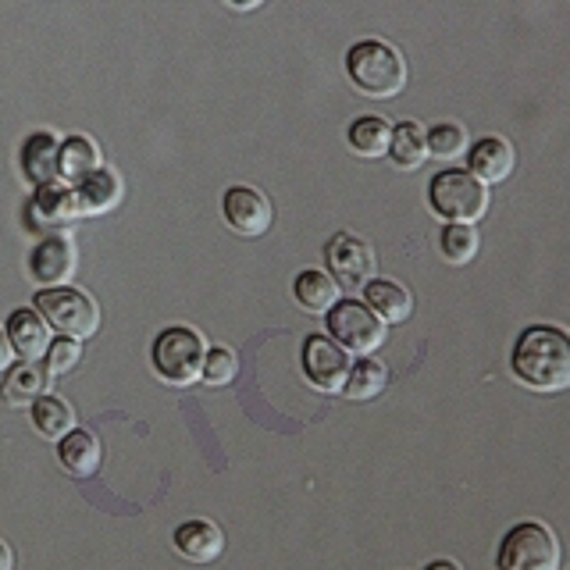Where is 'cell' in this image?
Here are the masks:
<instances>
[{"label": "cell", "instance_id": "obj_32", "mask_svg": "<svg viewBox=\"0 0 570 570\" xmlns=\"http://www.w3.org/2000/svg\"><path fill=\"white\" fill-rule=\"evenodd\" d=\"M0 570H14V552L8 542H0Z\"/></svg>", "mask_w": 570, "mask_h": 570}, {"label": "cell", "instance_id": "obj_16", "mask_svg": "<svg viewBox=\"0 0 570 570\" xmlns=\"http://www.w3.org/2000/svg\"><path fill=\"white\" fill-rule=\"evenodd\" d=\"M58 150H61V139L53 132H32L22 142V171L32 186H47V183H58Z\"/></svg>", "mask_w": 570, "mask_h": 570}, {"label": "cell", "instance_id": "obj_22", "mask_svg": "<svg viewBox=\"0 0 570 570\" xmlns=\"http://www.w3.org/2000/svg\"><path fill=\"white\" fill-rule=\"evenodd\" d=\"M121 200V178L111 168H97L94 175H86L76 186V204L79 214H104L118 207Z\"/></svg>", "mask_w": 570, "mask_h": 570}, {"label": "cell", "instance_id": "obj_29", "mask_svg": "<svg viewBox=\"0 0 570 570\" xmlns=\"http://www.w3.org/2000/svg\"><path fill=\"white\" fill-rule=\"evenodd\" d=\"M79 361H82V338H71V335L50 338V346H47V374L61 379V374L76 371Z\"/></svg>", "mask_w": 570, "mask_h": 570}, {"label": "cell", "instance_id": "obj_15", "mask_svg": "<svg viewBox=\"0 0 570 570\" xmlns=\"http://www.w3.org/2000/svg\"><path fill=\"white\" fill-rule=\"evenodd\" d=\"M58 463L71 478H94L104 463V445L94 432H86V428H71L58 442Z\"/></svg>", "mask_w": 570, "mask_h": 570}, {"label": "cell", "instance_id": "obj_8", "mask_svg": "<svg viewBox=\"0 0 570 570\" xmlns=\"http://www.w3.org/2000/svg\"><path fill=\"white\" fill-rule=\"evenodd\" d=\"M325 264L335 285H343V289H364L374 278L379 257H374V246L367 239L353 236V232H335L325 243Z\"/></svg>", "mask_w": 570, "mask_h": 570}, {"label": "cell", "instance_id": "obj_31", "mask_svg": "<svg viewBox=\"0 0 570 570\" xmlns=\"http://www.w3.org/2000/svg\"><path fill=\"white\" fill-rule=\"evenodd\" d=\"M11 356H14V350H11V343H8V332L0 328V374H4V371L11 367Z\"/></svg>", "mask_w": 570, "mask_h": 570}, {"label": "cell", "instance_id": "obj_25", "mask_svg": "<svg viewBox=\"0 0 570 570\" xmlns=\"http://www.w3.org/2000/svg\"><path fill=\"white\" fill-rule=\"evenodd\" d=\"M392 139V125L382 115H361L346 132V142L356 157H385Z\"/></svg>", "mask_w": 570, "mask_h": 570}, {"label": "cell", "instance_id": "obj_21", "mask_svg": "<svg viewBox=\"0 0 570 570\" xmlns=\"http://www.w3.org/2000/svg\"><path fill=\"white\" fill-rule=\"evenodd\" d=\"M32 218L43 222L50 228L68 225L71 218H79V204H76V189H68L61 183H47V186H36L32 196Z\"/></svg>", "mask_w": 570, "mask_h": 570}, {"label": "cell", "instance_id": "obj_9", "mask_svg": "<svg viewBox=\"0 0 570 570\" xmlns=\"http://www.w3.org/2000/svg\"><path fill=\"white\" fill-rule=\"evenodd\" d=\"M303 379H307L317 392H343L350 379V350H343L328 335H307L303 338Z\"/></svg>", "mask_w": 570, "mask_h": 570}, {"label": "cell", "instance_id": "obj_19", "mask_svg": "<svg viewBox=\"0 0 570 570\" xmlns=\"http://www.w3.org/2000/svg\"><path fill=\"white\" fill-rule=\"evenodd\" d=\"M97 168H104L100 160V147L89 136L76 132L61 139V150H58V178H65V183L79 186L86 175H94Z\"/></svg>", "mask_w": 570, "mask_h": 570}, {"label": "cell", "instance_id": "obj_14", "mask_svg": "<svg viewBox=\"0 0 570 570\" xmlns=\"http://www.w3.org/2000/svg\"><path fill=\"white\" fill-rule=\"evenodd\" d=\"M513 165H517V154L510 147V139H503V136H481L468 154V171L474 178H481L485 186L510 178Z\"/></svg>", "mask_w": 570, "mask_h": 570}, {"label": "cell", "instance_id": "obj_27", "mask_svg": "<svg viewBox=\"0 0 570 570\" xmlns=\"http://www.w3.org/2000/svg\"><path fill=\"white\" fill-rule=\"evenodd\" d=\"M478 246H481V236L474 225L445 222V228L439 232V249L450 264H471L478 257Z\"/></svg>", "mask_w": 570, "mask_h": 570}, {"label": "cell", "instance_id": "obj_28", "mask_svg": "<svg viewBox=\"0 0 570 570\" xmlns=\"http://www.w3.org/2000/svg\"><path fill=\"white\" fill-rule=\"evenodd\" d=\"M463 150H468V129L456 121H439L428 129V157L439 160H456Z\"/></svg>", "mask_w": 570, "mask_h": 570}, {"label": "cell", "instance_id": "obj_7", "mask_svg": "<svg viewBox=\"0 0 570 570\" xmlns=\"http://www.w3.org/2000/svg\"><path fill=\"white\" fill-rule=\"evenodd\" d=\"M325 321H328V335L350 353L367 356L371 350H379L385 343V321L361 299H338L325 314Z\"/></svg>", "mask_w": 570, "mask_h": 570}, {"label": "cell", "instance_id": "obj_4", "mask_svg": "<svg viewBox=\"0 0 570 570\" xmlns=\"http://www.w3.org/2000/svg\"><path fill=\"white\" fill-rule=\"evenodd\" d=\"M560 539L542 521L513 524L495 549V570H560Z\"/></svg>", "mask_w": 570, "mask_h": 570}, {"label": "cell", "instance_id": "obj_30", "mask_svg": "<svg viewBox=\"0 0 570 570\" xmlns=\"http://www.w3.org/2000/svg\"><path fill=\"white\" fill-rule=\"evenodd\" d=\"M236 379V353L225 350V346H214L204 356V371H200V382H207L210 389H222Z\"/></svg>", "mask_w": 570, "mask_h": 570}, {"label": "cell", "instance_id": "obj_23", "mask_svg": "<svg viewBox=\"0 0 570 570\" xmlns=\"http://www.w3.org/2000/svg\"><path fill=\"white\" fill-rule=\"evenodd\" d=\"M389 157L392 165L403 171H414L428 160V129L421 121H400L392 125V139H389Z\"/></svg>", "mask_w": 570, "mask_h": 570}, {"label": "cell", "instance_id": "obj_2", "mask_svg": "<svg viewBox=\"0 0 570 570\" xmlns=\"http://www.w3.org/2000/svg\"><path fill=\"white\" fill-rule=\"evenodd\" d=\"M346 76L356 94L389 100L406 86V58L385 40H361L346 50Z\"/></svg>", "mask_w": 570, "mask_h": 570}, {"label": "cell", "instance_id": "obj_12", "mask_svg": "<svg viewBox=\"0 0 570 570\" xmlns=\"http://www.w3.org/2000/svg\"><path fill=\"white\" fill-rule=\"evenodd\" d=\"M8 343L22 361H40L50 346V325L36 307H18L8 314Z\"/></svg>", "mask_w": 570, "mask_h": 570}, {"label": "cell", "instance_id": "obj_20", "mask_svg": "<svg viewBox=\"0 0 570 570\" xmlns=\"http://www.w3.org/2000/svg\"><path fill=\"white\" fill-rule=\"evenodd\" d=\"M293 296L303 311L328 314L338 303V285L328 272H321V267H303V272L293 278Z\"/></svg>", "mask_w": 570, "mask_h": 570}, {"label": "cell", "instance_id": "obj_13", "mask_svg": "<svg viewBox=\"0 0 570 570\" xmlns=\"http://www.w3.org/2000/svg\"><path fill=\"white\" fill-rule=\"evenodd\" d=\"M171 546H175L178 557L189 560V563H210V560L222 557L225 534L214 521H200V517H196V521H186V524L175 528Z\"/></svg>", "mask_w": 570, "mask_h": 570}, {"label": "cell", "instance_id": "obj_3", "mask_svg": "<svg viewBox=\"0 0 570 570\" xmlns=\"http://www.w3.org/2000/svg\"><path fill=\"white\" fill-rule=\"evenodd\" d=\"M428 207L442 222L474 225L489 210V186L463 168H445L428 183Z\"/></svg>", "mask_w": 570, "mask_h": 570}, {"label": "cell", "instance_id": "obj_1", "mask_svg": "<svg viewBox=\"0 0 570 570\" xmlns=\"http://www.w3.org/2000/svg\"><path fill=\"white\" fill-rule=\"evenodd\" d=\"M513 379L534 392L570 389V332L560 325H531L517 335L510 353Z\"/></svg>", "mask_w": 570, "mask_h": 570}, {"label": "cell", "instance_id": "obj_26", "mask_svg": "<svg viewBox=\"0 0 570 570\" xmlns=\"http://www.w3.org/2000/svg\"><path fill=\"white\" fill-rule=\"evenodd\" d=\"M385 385H389V367L382 361H374V356H361V361H353V367H350L343 396L346 400H374Z\"/></svg>", "mask_w": 570, "mask_h": 570}, {"label": "cell", "instance_id": "obj_34", "mask_svg": "<svg viewBox=\"0 0 570 570\" xmlns=\"http://www.w3.org/2000/svg\"><path fill=\"white\" fill-rule=\"evenodd\" d=\"M228 4L236 8V11H254V8H261V4H264V0H228Z\"/></svg>", "mask_w": 570, "mask_h": 570}, {"label": "cell", "instance_id": "obj_33", "mask_svg": "<svg viewBox=\"0 0 570 570\" xmlns=\"http://www.w3.org/2000/svg\"><path fill=\"white\" fill-rule=\"evenodd\" d=\"M424 570H463V567L456 560H432Z\"/></svg>", "mask_w": 570, "mask_h": 570}, {"label": "cell", "instance_id": "obj_18", "mask_svg": "<svg viewBox=\"0 0 570 570\" xmlns=\"http://www.w3.org/2000/svg\"><path fill=\"white\" fill-rule=\"evenodd\" d=\"M364 303L385 321V325H396V321H406L414 314V296H410V289L396 278H371L364 285Z\"/></svg>", "mask_w": 570, "mask_h": 570}, {"label": "cell", "instance_id": "obj_24", "mask_svg": "<svg viewBox=\"0 0 570 570\" xmlns=\"http://www.w3.org/2000/svg\"><path fill=\"white\" fill-rule=\"evenodd\" d=\"M29 410H32V428L50 442H61L71 428H76V410H71L61 396H50V392H43Z\"/></svg>", "mask_w": 570, "mask_h": 570}, {"label": "cell", "instance_id": "obj_11", "mask_svg": "<svg viewBox=\"0 0 570 570\" xmlns=\"http://www.w3.org/2000/svg\"><path fill=\"white\" fill-rule=\"evenodd\" d=\"M76 246H71L68 236H47L32 246V254H29V275L32 282H40V285H68L71 275H76Z\"/></svg>", "mask_w": 570, "mask_h": 570}, {"label": "cell", "instance_id": "obj_5", "mask_svg": "<svg viewBox=\"0 0 570 570\" xmlns=\"http://www.w3.org/2000/svg\"><path fill=\"white\" fill-rule=\"evenodd\" d=\"M204 356H207V343L204 335L189 328V325H171L165 328L150 346V361L160 382L168 385H193L200 382L204 371Z\"/></svg>", "mask_w": 570, "mask_h": 570}, {"label": "cell", "instance_id": "obj_10", "mask_svg": "<svg viewBox=\"0 0 570 570\" xmlns=\"http://www.w3.org/2000/svg\"><path fill=\"white\" fill-rule=\"evenodd\" d=\"M222 210H225L228 228L236 232V236H246V239L264 236L275 222L272 200H267V196L254 186H232L222 200Z\"/></svg>", "mask_w": 570, "mask_h": 570}, {"label": "cell", "instance_id": "obj_17", "mask_svg": "<svg viewBox=\"0 0 570 570\" xmlns=\"http://www.w3.org/2000/svg\"><path fill=\"white\" fill-rule=\"evenodd\" d=\"M47 382H50L47 367H40L36 361L11 364L4 371V382H0V400L8 406H32L47 392Z\"/></svg>", "mask_w": 570, "mask_h": 570}, {"label": "cell", "instance_id": "obj_6", "mask_svg": "<svg viewBox=\"0 0 570 570\" xmlns=\"http://www.w3.org/2000/svg\"><path fill=\"white\" fill-rule=\"evenodd\" d=\"M36 311L43 314L50 328H58L61 335H71V338H89L100 328V311L94 296H86L82 289H71V285L40 289L36 293Z\"/></svg>", "mask_w": 570, "mask_h": 570}]
</instances>
